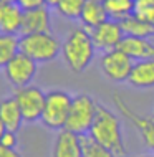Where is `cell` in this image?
Listing matches in <instances>:
<instances>
[{"mask_svg":"<svg viewBox=\"0 0 154 157\" xmlns=\"http://www.w3.org/2000/svg\"><path fill=\"white\" fill-rule=\"evenodd\" d=\"M96 55V46L93 43L89 28L78 27L66 35L61 43V58L71 73H83L93 63Z\"/></svg>","mask_w":154,"mask_h":157,"instance_id":"6da1fadb","label":"cell"},{"mask_svg":"<svg viewBox=\"0 0 154 157\" xmlns=\"http://www.w3.org/2000/svg\"><path fill=\"white\" fill-rule=\"evenodd\" d=\"M88 134L98 144H101L109 152H113L114 157H126V147H124V139H123L121 121L105 104L98 103L95 122H93V126H91Z\"/></svg>","mask_w":154,"mask_h":157,"instance_id":"7a4b0ae2","label":"cell"},{"mask_svg":"<svg viewBox=\"0 0 154 157\" xmlns=\"http://www.w3.org/2000/svg\"><path fill=\"white\" fill-rule=\"evenodd\" d=\"M18 48L37 63H50L61 55V41L51 32L27 33L20 35Z\"/></svg>","mask_w":154,"mask_h":157,"instance_id":"3957f363","label":"cell"},{"mask_svg":"<svg viewBox=\"0 0 154 157\" xmlns=\"http://www.w3.org/2000/svg\"><path fill=\"white\" fill-rule=\"evenodd\" d=\"M73 96L63 90H51L46 93L45 108L41 114V124L51 131H61L65 129L68 114L71 109Z\"/></svg>","mask_w":154,"mask_h":157,"instance_id":"277c9868","label":"cell"},{"mask_svg":"<svg viewBox=\"0 0 154 157\" xmlns=\"http://www.w3.org/2000/svg\"><path fill=\"white\" fill-rule=\"evenodd\" d=\"M96 111H98V103L89 94L80 93V94L73 96V103H71V109L70 114H68L65 129L78 136L88 134L93 122H95Z\"/></svg>","mask_w":154,"mask_h":157,"instance_id":"5b68a950","label":"cell"},{"mask_svg":"<svg viewBox=\"0 0 154 157\" xmlns=\"http://www.w3.org/2000/svg\"><path fill=\"white\" fill-rule=\"evenodd\" d=\"M14 96L20 106V111H22L25 122L32 124V122H37L41 119L46 93L40 86L28 84V86H23V88H17Z\"/></svg>","mask_w":154,"mask_h":157,"instance_id":"8992f818","label":"cell"},{"mask_svg":"<svg viewBox=\"0 0 154 157\" xmlns=\"http://www.w3.org/2000/svg\"><path fill=\"white\" fill-rule=\"evenodd\" d=\"M37 71H38V63L22 52L17 53L5 65V68H3L5 78L8 79V83H10L15 90L17 88L28 86V84H33Z\"/></svg>","mask_w":154,"mask_h":157,"instance_id":"52a82bcc","label":"cell"},{"mask_svg":"<svg viewBox=\"0 0 154 157\" xmlns=\"http://www.w3.org/2000/svg\"><path fill=\"white\" fill-rule=\"evenodd\" d=\"M134 60L119 48L105 52L100 60V68L103 75L114 83H126L129 79Z\"/></svg>","mask_w":154,"mask_h":157,"instance_id":"ba28073f","label":"cell"},{"mask_svg":"<svg viewBox=\"0 0 154 157\" xmlns=\"http://www.w3.org/2000/svg\"><path fill=\"white\" fill-rule=\"evenodd\" d=\"M93 38V43H95L96 50L100 52H109V50L119 48L123 38H124V30H123V25L119 20H113L108 18L103 23H100L98 27L89 30Z\"/></svg>","mask_w":154,"mask_h":157,"instance_id":"9c48e42d","label":"cell"},{"mask_svg":"<svg viewBox=\"0 0 154 157\" xmlns=\"http://www.w3.org/2000/svg\"><path fill=\"white\" fill-rule=\"evenodd\" d=\"M113 101H114V104H116V108L119 109V113L139 131L144 144H146L151 151H154V117H146V116L138 114L134 109H131V106L128 104L121 96H118V94L113 98Z\"/></svg>","mask_w":154,"mask_h":157,"instance_id":"30bf717a","label":"cell"},{"mask_svg":"<svg viewBox=\"0 0 154 157\" xmlns=\"http://www.w3.org/2000/svg\"><path fill=\"white\" fill-rule=\"evenodd\" d=\"M38 32H51V13H50V8L46 5L23 10V20H22L20 35L38 33Z\"/></svg>","mask_w":154,"mask_h":157,"instance_id":"8fae6325","label":"cell"},{"mask_svg":"<svg viewBox=\"0 0 154 157\" xmlns=\"http://www.w3.org/2000/svg\"><path fill=\"white\" fill-rule=\"evenodd\" d=\"M23 8L17 2H0V33L20 35Z\"/></svg>","mask_w":154,"mask_h":157,"instance_id":"7c38bea8","label":"cell"},{"mask_svg":"<svg viewBox=\"0 0 154 157\" xmlns=\"http://www.w3.org/2000/svg\"><path fill=\"white\" fill-rule=\"evenodd\" d=\"M51 157H83L81 151V136L68 129L58 131L53 144Z\"/></svg>","mask_w":154,"mask_h":157,"instance_id":"4fadbf2b","label":"cell"},{"mask_svg":"<svg viewBox=\"0 0 154 157\" xmlns=\"http://www.w3.org/2000/svg\"><path fill=\"white\" fill-rule=\"evenodd\" d=\"M119 50H123L134 61L154 58V41H151L149 38H144V36L126 35L123 38L121 45H119Z\"/></svg>","mask_w":154,"mask_h":157,"instance_id":"5bb4252c","label":"cell"},{"mask_svg":"<svg viewBox=\"0 0 154 157\" xmlns=\"http://www.w3.org/2000/svg\"><path fill=\"white\" fill-rule=\"evenodd\" d=\"M128 83L134 88H139V90L152 88L154 86V58L134 61Z\"/></svg>","mask_w":154,"mask_h":157,"instance_id":"9a60e30c","label":"cell"},{"mask_svg":"<svg viewBox=\"0 0 154 157\" xmlns=\"http://www.w3.org/2000/svg\"><path fill=\"white\" fill-rule=\"evenodd\" d=\"M0 119H2L7 131H15V132L20 131L25 121L15 96L5 98V99L0 101Z\"/></svg>","mask_w":154,"mask_h":157,"instance_id":"2e32d148","label":"cell"},{"mask_svg":"<svg viewBox=\"0 0 154 157\" xmlns=\"http://www.w3.org/2000/svg\"><path fill=\"white\" fill-rule=\"evenodd\" d=\"M109 17H108V12H106V7L103 3V0H86L80 22L83 27L91 30V28L98 27L100 23H103Z\"/></svg>","mask_w":154,"mask_h":157,"instance_id":"e0dca14e","label":"cell"},{"mask_svg":"<svg viewBox=\"0 0 154 157\" xmlns=\"http://www.w3.org/2000/svg\"><path fill=\"white\" fill-rule=\"evenodd\" d=\"M121 25H123V30H124V35H129V36L149 38L154 35V23L139 18L134 13H131L124 20H121Z\"/></svg>","mask_w":154,"mask_h":157,"instance_id":"ac0fdd59","label":"cell"},{"mask_svg":"<svg viewBox=\"0 0 154 157\" xmlns=\"http://www.w3.org/2000/svg\"><path fill=\"white\" fill-rule=\"evenodd\" d=\"M18 38H20V35H5V33H0V70H3L7 63L20 52Z\"/></svg>","mask_w":154,"mask_h":157,"instance_id":"d6986e66","label":"cell"},{"mask_svg":"<svg viewBox=\"0 0 154 157\" xmlns=\"http://www.w3.org/2000/svg\"><path fill=\"white\" fill-rule=\"evenodd\" d=\"M108 12V17L113 20H124L126 17L132 13V7H134V0H103Z\"/></svg>","mask_w":154,"mask_h":157,"instance_id":"ffe728a7","label":"cell"},{"mask_svg":"<svg viewBox=\"0 0 154 157\" xmlns=\"http://www.w3.org/2000/svg\"><path fill=\"white\" fill-rule=\"evenodd\" d=\"M86 0H61L55 10L66 20H80Z\"/></svg>","mask_w":154,"mask_h":157,"instance_id":"44dd1931","label":"cell"},{"mask_svg":"<svg viewBox=\"0 0 154 157\" xmlns=\"http://www.w3.org/2000/svg\"><path fill=\"white\" fill-rule=\"evenodd\" d=\"M81 151H83V157H114L113 152L98 144L89 134L81 136Z\"/></svg>","mask_w":154,"mask_h":157,"instance_id":"7402d4cb","label":"cell"},{"mask_svg":"<svg viewBox=\"0 0 154 157\" xmlns=\"http://www.w3.org/2000/svg\"><path fill=\"white\" fill-rule=\"evenodd\" d=\"M132 13L139 18L154 23V0H134Z\"/></svg>","mask_w":154,"mask_h":157,"instance_id":"603a6c76","label":"cell"},{"mask_svg":"<svg viewBox=\"0 0 154 157\" xmlns=\"http://www.w3.org/2000/svg\"><path fill=\"white\" fill-rule=\"evenodd\" d=\"M0 144L5 146V147H12V149H15L17 144H18L17 132H15V131H5V132L2 134V137H0Z\"/></svg>","mask_w":154,"mask_h":157,"instance_id":"cb8c5ba5","label":"cell"},{"mask_svg":"<svg viewBox=\"0 0 154 157\" xmlns=\"http://www.w3.org/2000/svg\"><path fill=\"white\" fill-rule=\"evenodd\" d=\"M23 10H28V8H35V7H41L45 5V0H15Z\"/></svg>","mask_w":154,"mask_h":157,"instance_id":"d4e9b609","label":"cell"},{"mask_svg":"<svg viewBox=\"0 0 154 157\" xmlns=\"http://www.w3.org/2000/svg\"><path fill=\"white\" fill-rule=\"evenodd\" d=\"M0 157H23V155L15 149H12V147H5L0 144Z\"/></svg>","mask_w":154,"mask_h":157,"instance_id":"484cf974","label":"cell"},{"mask_svg":"<svg viewBox=\"0 0 154 157\" xmlns=\"http://www.w3.org/2000/svg\"><path fill=\"white\" fill-rule=\"evenodd\" d=\"M60 2H61V0H45V5L48 8H57Z\"/></svg>","mask_w":154,"mask_h":157,"instance_id":"4316f807","label":"cell"},{"mask_svg":"<svg viewBox=\"0 0 154 157\" xmlns=\"http://www.w3.org/2000/svg\"><path fill=\"white\" fill-rule=\"evenodd\" d=\"M5 131H7V129H5V126H3V122H2V119H0V137H2V134L5 132Z\"/></svg>","mask_w":154,"mask_h":157,"instance_id":"83f0119b","label":"cell"},{"mask_svg":"<svg viewBox=\"0 0 154 157\" xmlns=\"http://www.w3.org/2000/svg\"><path fill=\"white\" fill-rule=\"evenodd\" d=\"M0 2H15V0H0Z\"/></svg>","mask_w":154,"mask_h":157,"instance_id":"f1b7e54d","label":"cell"},{"mask_svg":"<svg viewBox=\"0 0 154 157\" xmlns=\"http://www.w3.org/2000/svg\"><path fill=\"white\" fill-rule=\"evenodd\" d=\"M143 157H154V155H143Z\"/></svg>","mask_w":154,"mask_h":157,"instance_id":"f546056e","label":"cell"}]
</instances>
